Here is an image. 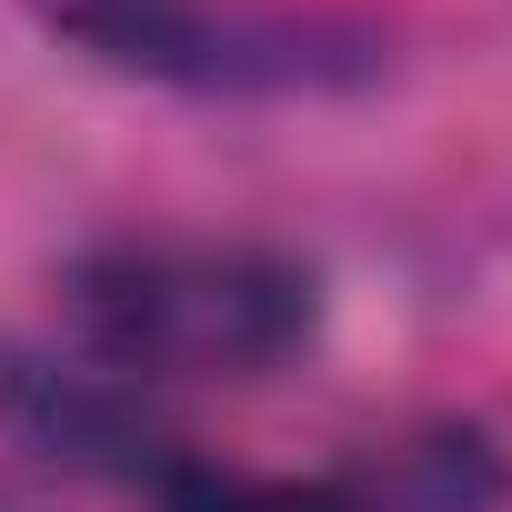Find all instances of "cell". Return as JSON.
Returning a JSON list of instances; mask_svg holds the SVG:
<instances>
[{
    "instance_id": "obj_1",
    "label": "cell",
    "mask_w": 512,
    "mask_h": 512,
    "mask_svg": "<svg viewBox=\"0 0 512 512\" xmlns=\"http://www.w3.org/2000/svg\"><path fill=\"white\" fill-rule=\"evenodd\" d=\"M61 322L131 382H251L322 332V282L262 241H111L71 262Z\"/></svg>"
},
{
    "instance_id": "obj_2",
    "label": "cell",
    "mask_w": 512,
    "mask_h": 512,
    "mask_svg": "<svg viewBox=\"0 0 512 512\" xmlns=\"http://www.w3.org/2000/svg\"><path fill=\"white\" fill-rule=\"evenodd\" d=\"M41 21L101 71L211 91V101H312L372 91L392 41L342 11H272V0H41Z\"/></svg>"
},
{
    "instance_id": "obj_3",
    "label": "cell",
    "mask_w": 512,
    "mask_h": 512,
    "mask_svg": "<svg viewBox=\"0 0 512 512\" xmlns=\"http://www.w3.org/2000/svg\"><path fill=\"white\" fill-rule=\"evenodd\" d=\"M0 422H11L31 452L71 462V472H121V482H141V492L181 462V442L151 422L141 382L111 372V362H91V352L51 362V352L0 342Z\"/></svg>"
},
{
    "instance_id": "obj_4",
    "label": "cell",
    "mask_w": 512,
    "mask_h": 512,
    "mask_svg": "<svg viewBox=\"0 0 512 512\" xmlns=\"http://www.w3.org/2000/svg\"><path fill=\"white\" fill-rule=\"evenodd\" d=\"M161 512H372L362 472H231V462H201L181 452L161 482H151Z\"/></svg>"
}]
</instances>
